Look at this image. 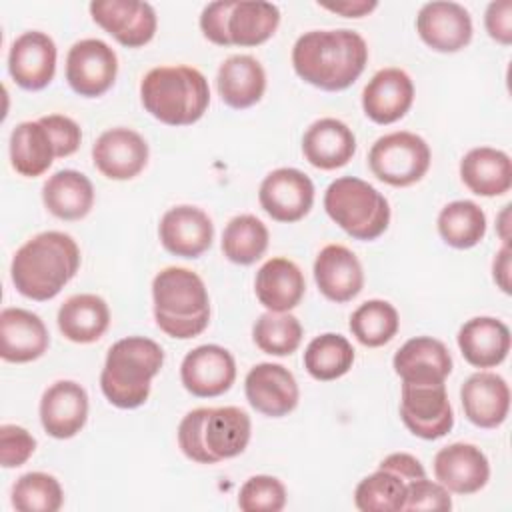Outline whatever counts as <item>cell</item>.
I'll return each mask as SVG.
<instances>
[{
  "instance_id": "6da1fadb",
  "label": "cell",
  "mask_w": 512,
  "mask_h": 512,
  "mask_svg": "<svg viewBox=\"0 0 512 512\" xmlns=\"http://www.w3.org/2000/svg\"><path fill=\"white\" fill-rule=\"evenodd\" d=\"M368 62L364 38L348 28L310 30L292 48L294 72L308 84L338 92L358 80Z\"/></svg>"
},
{
  "instance_id": "7a4b0ae2",
  "label": "cell",
  "mask_w": 512,
  "mask_h": 512,
  "mask_svg": "<svg viewBox=\"0 0 512 512\" xmlns=\"http://www.w3.org/2000/svg\"><path fill=\"white\" fill-rule=\"evenodd\" d=\"M80 248L70 234L48 230L26 240L14 254L10 276L30 300L54 298L78 272Z\"/></svg>"
},
{
  "instance_id": "3957f363",
  "label": "cell",
  "mask_w": 512,
  "mask_h": 512,
  "mask_svg": "<svg viewBox=\"0 0 512 512\" xmlns=\"http://www.w3.org/2000/svg\"><path fill=\"white\" fill-rule=\"evenodd\" d=\"M250 432V416L242 408H196L180 420L178 446L198 464H216L242 454Z\"/></svg>"
},
{
  "instance_id": "277c9868",
  "label": "cell",
  "mask_w": 512,
  "mask_h": 512,
  "mask_svg": "<svg viewBox=\"0 0 512 512\" xmlns=\"http://www.w3.org/2000/svg\"><path fill=\"white\" fill-rule=\"evenodd\" d=\"M154 320L158 328L178 340L202 334L210 322V298L202 278L180 266H168L152 282Z\"/></svg>"
},
{
  "instance_id": "5b68a950",
  "label": "cell",
  "mask_w": 512,
  "mask_h": 512,
  "mask_svg": "<svg viewBox=\"0 0 512 512\" xmlns=\"http://www.w3.org/2000/svg\"><path fill=\"white\" fill-rule=\"evenodd\" d=\"M164 364V350L144 336H128L114 342L100 374L102 394L116 408L132 410L150 396V382Z\"/></svg>"
},
{
  "instance_id": "8992f818",
  "label": "cell",
  "mask_w": 512,
  "mask_h": 512,
  "mask_svg": "<svg viewBox=\"0 0 512 512\" xmlns=\"http://www.w3.org/2000/svg\"><path fill=\"white\" fill-rule=\"evenodd\" d=\"M140 100L156 120L168 126H190L204 116L210 88L204 74L192 66H158L142 78Z\"/></svg>"
},
{
  "instance_id": "52a82bcc",
  "label": "cell",
  "mask_w": 512,
  "mask_h": 512,
  "mask_svg": "<svg viewBox=\"0 0 512 512\" xmlns=\"http://www.w3.org/2000/svg\"><path fill=\"white\" fill-rule=\"evenodd\" d=\"M324 210L354 240H376L390 224V206L384 194L354 176L330 182L324 192Z\"/></svg>"
},
{
  "instance_id": "ba28073f",
  "label": "cell",
  "mask_w": 512,
  "mask_h": 512,
  "mask_svg": "<svg viewBox=\"0 0 512 512\" xmlns=\"http://www.w3.org/2000/svg\"><path fill=\"white\" fill-rule=\"evenodd\" d=\"M430 146L414 132H392L380 136L370 152L368 166L372 174L390 186L404 188L424 178L430 168Z\"/></svg>"
},
{
  "instance_id": "9c48e42d",
  "label": "cell",
  "mask_w": 512,
  "mask_h": 512,
  "mask_svg": "<svg viewBox=\"0 0 512 512\" xmlns=\"http://www.w3.org/2000/svg\"><path fill=\"white\" fill-rule=\"evenodd\" d=\"M400 418L422 440H438L454 426L444 382H402Z\"/></svg>"
},
{
  "instance_id": "30bf717a",
  "label": "cell",
  "mask_w": 512,
  "mask_h": 512,
  "mask_svg": "<svg viewBox=\"0 0 512 512\" xmlns=\"http://www.w3.org/2000/svg\"><path fill=\"white\" fill-rule=\"evenodd\" d=\"M118 74L116 52L98 38H86L72 44L66 56V80L70 88L84 96L96 98L108 92Z\"/></svg>"
},
{
  "instance_id": "8fae6325",
  "label": "cell",
  "mask_w": 512,
  "mask_h": 512,
  "mask_svg": "<svg viewBox=\"0 0 512 512\" xmlns=\"http://www.w3.org/2000/svg\"><path fill=\"white\" fill-rule=\"evenodd\" d=\"M258 200L272 220L298 222L314 204V184L296 168H276L262 180Z\"/></svg>"
},
{
  "instance_id": "7c38bea8",
  "label": "cell",
  "mask_w": 512,
  "mask_h": 512,
  "mask_svg": "<svg viewBox=\"0 0 512 512\" xmlns=\"http://www.w3.org/2000/svg\"><path fill=\"white\" fill-rule=\"evenodd\" d=\"M92 20L126 48H140L156 34V12L138 0H96L90 4Z\"/></svg>"
},
{
  "instance_id": "4fadbf2b",
  "label": "cell",
  "mask_w": 512,
  "mask_h": 512,
  "mask_svg": "<svg viewBox=\"0 0 512 512\" xmlns=\"http://www.w3.org/2000/svg\"><path fill=\"white\" fill-rule=\"evenodd\" d=\"M180 380L192 396H220L228 392L236 380L234 356L218 344H202L184 356Z\"/></svg>"
},
{
  "instance_id": "5bb4252c",
  "label": "cell",
  "mask_w": 512,
  "mask_h": 512,
  "mask_svg": "<svg viewBox=\"0 0 512 512\" xmlns=\"http://www.w3.org/2000/svg\"><path fill=\"white\" fill-rule=\"evenodd\" d=\"M244 392L250 406L270 418H280L292 412L300 392L294 374L282 364L260 362L246 374Z\"/></svg>"
},
{
  "instance_id": "9a60e30c",
  "label": "cell",
  "mask_w": 512,
  "mask_h": 512,
  "mask_svg": "<svg viewBox=\"0 0 512 512\" xmlns=\"http://www.w3.org/2000/svg\"><path fill=\"white\" fill-rule=\"evenodd\" d=\"M418 36L436 52H458L472 40V18L458 2H428L416 16Z\"/></svg>"
},
{
  "instance_id": "2e32d148",
  "label": "cell",
  "mask_w": 512,
  "mask_h": 512,
  "mask_svg": "<svg viewBox=\"0 0 512 512\" xmlns=\"http://www.w3.org/2000/svg\"><path fill=\"white\" fill-rule=\"evenodd\" d=\"M8 72L24 90H42L56 72V44L38 30L20 34L8 52Z\"/></svg>"
},
{
  "instance_id": "e0dca14e",
  "label": "cell",
  "mask_w": 512,
  "mask_h": 512,
  "mask_svg": "<svg viewBox=\"0 0 512 512\" xmlns=\"http://www.w3.org/2000/svg\"><path fill=\"white\" fill-rule=\"evenodd\" d=\"M146 140L130 128H110L92 146L94 166L110 180H130L148 164Z\"/></svg>"
},
{
  "instance_id": "ac0fdd59",
  "label": "cell",
  "mask_w": 512,
  "mask_h": 512,
  "mask_svg": "<svg viewBox=\"0 0 512 512\" xmlns=\"http://www.w3.org/2000/svg\"><path fill=\"white\" fill-rule=\"evenodd\" d=\"M158 234L170 254L198 258L212 246L214 224L204 210L182 204L164 212Z\"/></svg>"
},
{
  "instance_id": "d6986e66",
  "label": "cell",
  "mask_w": 512,
  "mask_h": 512,
  "mask_svg": "<svg viewBox=\"0 0 512 512\" xmlns=\"http://www.w3.org/2000/svg\"><path fill=\"white\" fill-rule=\"evenodd\" d=\"M88 418V394L74 380H58L40 400V422L48 436L68 440L76 436Z\"/></svg>"
},
{
  "instance_id": "ffe728a7",
  "label": "cell",
  "mask_w": 512,
  "mask_h": 512,
  "mask_svg": "<svg viewBox=\"0 0 512 512\" xmlns=\"http://www.w3.org/2000/svg\"><path fill=\"white\" fill-rule=\"evenodd\" d=\"M434 476L448 492L474 494L488 484L490 464L474 444L454 442L436 452Z\"/></svg>"
},
{
  "instance_id": "44dd1931",
  "label": "cell",
  "mask_w": 512,
  "mask_h": 512,
  "mask_svg": "<svg viewBox=\"0 0 512 512\" xmlns=\"http://www.w3.org/2000/svg\"><path fill=\"white\" fill-rule=\"evenodd\" d=\"M314 280L328 300L342 304L360 294L364 272L352 250L342 244H328L314 260Z\"/></svg>"
},
{
  "instance_id": "7402d4cb",
  "label": "cell",
  "mask_w": 512,
  "mask_h": 512,
  "mask_svg": "<svg viewBox=\"0 0 512 512\" xmlns=\"http://www.w3.org/2000/svg\"><path fill=\"white\" fill-rule=\"evenodd\" d=\"M464 416L478 428L500 426L510 410V388L500 374L476 372L460 388Z\"/></svg>"
},
{
  "instance_id": "603a6c76",
  "label": "cell",
  "mask_w": 512,
  "mask_h": 512,
  "mask_svg": "<svg viewBox=\"0 0 512 512\" xmlns=\"http://www.w3.org/2000/svg\"><path fill=\"white\" fill-rule=\"evenodd\" d=\"M414 102V84L400 68L378 70L362 92L364 114L376 124L400 120Z\"/></svg>"
},
{
  "instance_id": "cb8c5ba5",
  "label": "cell",
  "mask_w": 512,
  "mask_h": 512,
  "mask_svg": "<svg viewBox=\"0 0 512 512\" xmlns=\"http://www.w3.org/2000/svg\"><path fill=\"white\" fill-rule=\"evenodd\" d=\"M50 344L48 330L38 314L24 308L0 312V356L6 362L24 364L40 358Z\"/></svg>"
},
{
  "instance_id": "d4e9b609",
  "label": "cell",
  "mask_w": 512,
  "mask_h": 512,
  "mask_svg": "<svg viewBox=\"0 0 512 512\" xmlns=\"http://www.w3.org/2000/svg\"><path fill=\"white\" fill-rule=\"evenodd\" d=\"M302 152L314 168L336 170L352 160L356 136L342 120L320 118L304 132Z\"/></svg>"
},
{
  "instance_id": "484cf974",
  "label": "cell",
  "mask_w": 512,
  "mask_h": 512,
  "mask_svg": "<svg viewBox=\"0 0 512 512\" xmlns=\"http://www.w3.org/2000/svg\"><path fill=\"white\" fill-rule=\"evenodd\" d=\"M392 366L402 382H444L452 372V356L444 342L416 336L398 348Z\"/></svg>"
},
{
  "instance_id": "4316f807",
  "label": "cell",
  "mask_w": 512,
  "mask_h": 512,
  "mask_svg": "<svg viewBox=\"0 0 512 512\" xmlns=\"http://www.w3.org/2000/svg\"><path fill=\"white\" fill-rule=\"evenodd\" d=\"M458 348L470 366L494 368L510 352V330L492 316L470 318L458 330Z\"/></svg>"
},
{
  "instance_id": "83f0119b",
  "label": "cell",
  "mask_w": 512,
  "mask_h": 512,
  "mask_svg": "<svg viewBox=\"0 0 512 512\" xmlns=\"http://www.w3.org/2000/svg\"><path fill=\"white\" fill-rule=\"evenodd\" d=\"M256 298L270 312H290L304 296L302 270L288 258H270L256 274Z\"/></svg>"
},
{
  "instance_id": "f1b7e54d",
  "label": "cell",
  "mask_w": 512,
  "mask_h": 512,
  "mask_svg": "<svg viewBox=\"0 0 512 512\" xmlns=\"http://www.w3.org/2000/svg\"><path fill=\"white\" fill-rule=\"evenodd\" d=\"M216 88L222 102L230 108H250L264 96L266 72L254 56L234 54L220 64Z\"/></svg>"
},
{
  "instance_id": "f546056e",
  "label": "cell",
  "mask_w": 512,
  "mask_h": 512,
  "mask_svg": "<svg viewBox=\"0 0 512 512\" xmlns=\"http://www.w3.org/2000/svg\"><path fill=\"white\" fill-rule=\"evenodd\" d=\"M460 178L478 196L492 198L506 194L512 186L510 156L490 146L472 148L460 162Z\"/></svg>"
},
{
  "instance_id": "4dcf8cb0",
  "label": "cell",
  "mask_w": 512,
  "mask_h": 512,
  "mask_svg": "<svg viewBox=\"0 0 512 512\" xmlns=\"http://www.w3.org/2000/svg\"><path fill=\"white\" fill-rule=\"evenodd\" d=\"M42 202L60 220H80L94 204L92 182L78 170H58L42 186Z\"/></svg>"
},
{
  "instance_id": "1f68e13d",
  "label": "cell",
  "mask_w": 512,
  "mask_h": 512,
  "mask_svg": "<svg viewBox=\"0 0 512 512\" xmlns=\"http://www.w3.org/2000/svg\"><path fill=\"white\" fill-rule=\"evenodd\" d=\"M58 328L70 342L90 344L104 336L110 324V310L96 294L70 296L58 310Z\"/></svg>"
},
{
  "instance_id": "d6a6232c",
  "label": "cell",
  "mask_w": 512,
  "mask_h": 512,
  "mask_svg": "<svg viewBox=\"0 0 512 512\" xmlns=\"http://www.w3.org/2000/svg\"><path fill=\"white\" fill-rule=\"evenodd\" d=\"M56 158V146L48 128L36 122H20L10 134L12 168L26 178L42 176Z\"/></svg>"
},
{
  "instance_id": "836d02e7",
  "label": "cell",
  "mask_w": 512,
  "mask_h": 512,
  "mask_svg": "<svg viewBox=\"0 0 512 512\" xmlns=\"http://www.w3.org/2000/svg\"><path fill=\"white\" fill-rule=\"evenodd\" d=\"M280 24V10L270 2L230 0L226 34L230 46H258L266 42Z\"/></svg>"
},
{
  "instance_id": "e575fe53",
  "label": "cell",
  "mask_w": 512,
  "mask_h": 512,
  "mask_svg": "<svg viewBox=\"0 0 512 512\" xmlns=\"http://www.w3.org/2000/svg\"><path fill=\"white\" fill-rule=\"evenodd\" d=\"M440 238L458 250L476 246L486 234V214L472 200H454L438 214Z\"/></svg>"
},
{
  "instance_id": "d590c367",
  "label": "cell",
  "mask_w": 512,
  "mask_h": 512,
  "mask_svg": "<svg viewBox=\"0 0 512 512\" xmlns=\"http://www.w3.org/2000/svg\"><path fill=\"white\" fill-rule=\"evenodd\" d=\"M354 364V348L342 336L326 332L310 340L304 350V368L320 382H330L344 376Z\"/></svg>"
},
{
  "instance_id": "8d00e7d4",
  "label": "cell",
  "mask_w": 512,
  "mask_h": 512,
  "mask_svg": "<svg viewBox=\"0 0 512 512\" xmlns=\"http://www.w3.org/2000/svg\"><path fill=\"white\" fill-rule=\"evenodd\" d=\"M268 248V228L252 214L234 216L222 232L224 256L240 266L254 264Z\"/></svg>"
},
{
  "instance_id": "74e56055",
  "label": "cell",
  "mask_w": 512,
  "mask_h": 512,
  "mask_svg": "<svg viewBox=\"0 0 512 512\" xmlns=\"http://www.w3.org/2000/svg\"><path fill=\"white\" fill-rule=\"evenodd\" d=\"M408 482L386 468L362 478L354 490V504L362 512H400L404 510Z\"/></svg>"
},
{
  "instance_id": "f35d334b",
  "label": "cell",
  "mask_w": 512,
  "mask_h": 512,
  "mask_svg": "<svg viewBox=\"0 0 512 512\" xmlns=\"http://www.w3.org/2000/svg\"><path fill=\"white\" fill-rule=\"evenodd\" d=\"M400 326L396 308L386 300H366L350 316L352 336L368 348L388 344Z\"/></svg>"
},
{
  "instance_id": "ab89813d",
  "label": "cell",
  "mask_w": 512,
  "mask_h": 512,
  "mask_svg": "<svg viewBox=\"0 0 512 512\" xmlns=\"http://www.w3.org/2000/svg\"><path fill=\"white\" fill-rule=\"evenodd\" d=\"M256 346L272 356H290L302 342V324L290 312H264L252 328Z\"/></svg>"
},
{
  "instance_id": "60d3db41",
  "label": "cell",
  "mask_w": 512,
  "mask_h": 512,
  "mask_svg": "<svg viewBox=\"0 0 512 512\" xmlns=\"http://www.w3.org/2000/svg\"><path fill=\"white\" fill-rule=\"evenodd\" d=\"M62 502L60 482L46 472L22 474L12 488V506L18 512H58Z\"/></svg>"
},
{
  "instance_id": "b9f144b4",
  "label": "cell",
  "mask_w": 512,
  "mask_h": 512,
  "mask_svg": "<svg viewBox=\"0 0 512 512\" xmlns=\"http://www.w3.org/2000/svg\"><path fill=\"white\" fill-rule=\"evenodd\" d=\"M238 506L244 512H280L286 506V488L274 476H250L240 488Z\"/></svg>"
},
{
  "instance_id": "7bdbcfd3",
  "label": "cell",
  "mask_w": 512,
  "mask_h": 512,
  "mask_svg": "<svg viewBox=\"0 0 512 512\" xmlns=\"http://www.w3.org/2000/svg\"><path fill=\"white\" fill-rule=\"evenodd\" d=\"M36 450L34 436L16 424L0 426V462L4 468L22 466Z\"/></svg>"
},
{
  "instance_id": "ee69618b",
  "label": "cell",
  "mask_w": 512,
  "mask_h": 512,
  "mask_svg": "<svg viewBox=\"0 0 512 512\" xmlns=\"http://www.w3.org/2000/svg\"><path fill=\"white\" fill-rule=\"evenodd\" d=\"M450 508H452L450 492L440 482H432L426 476L408 482L404 510H450Z\"/></svg>"
},
{
  "instance_id": "f6af8a7d",
  "label": "cell",
  "mask_w": 512,
  "mask_h": 512,
  "mask_svg": "<svg viewBox=\"0 0 512 512\" xmlns=\"http://www.w3.org/2000/svg\"><path fill=\"white\" fill-rule=\"evenodd\" d=\"M40 122L48 128V132L54 140L56 158H66L78 150L82 132H80V126L72 118H68L64 114H48V116H42Z\"/></svg>"
},
{
  "instance_id": "bcb514c9",
  "label": "cell",
  "mask_w": 512,
  "mask_h": 512,
  "mask_svg": "<svg viewBox=\"0 0 512 512\" xmlns=\"http://www.w3.org/2000/svg\"><path fill=\"white\" fill-rule=\"evenodd\" d=\"M228 8H230V0H218V2H210L208 6H204V10L200 14L202 34L218 46H230V40L226 34Z\"/></svg>"
},
{
  "instance_id": "7dc6e473",
  "label": "cell",
  "mask_w": 512,
  "mask_h": 512,
  "mask_svg": "<svg viewBox=\"0 0 512 512\" xmlns=\"http://www.w3.org/2000/svg\"><path fill=\"white\" fill-rule=\"evenodd\" d=\"M484 26L492 40L508 46L512 42V2H490L484 14Z\"/></svg>"
},
{
  "instance_id": "c3c4849f",
  "label": "cell",
  "mask_w": 512,
  "mask_h": 512,
  "mask_svg": "<svg viewBox=\"0 0 512 512\" xmlns=\"http://www.w3.org/2000/svg\"><path fill=\"white\" fill-rule=\"evenodd\" d=\"M378 468H386V470H392L396 474H400L406 482H412V480H418V478H424L426 472H424V466L420 464V460L412 454H406V452H394L390 456H386Z\"/></svg>"
},
{
  "instance_id": "681fc988",
  "label": "cell",
  "mask_w": 512,
  "mask_h": 512,
  "mask_svg": "<svg viewBox=\"0 0 512 512\" xmlns=\"http://www.w3.org/2000/svg\"><path fill=\"white\" fill-rule=\"evenodd\" d=\"M318 4L346 18H362L378 6L376 0H342V2H318Z\"/></svg>"
},
{
  "instance_id": "f907efd6",
  "label": "cell",
  "mask_w": 512,
  "mask_h": 512,
  "mask_svg": "<svg viewBox=\"0 0 512 512\" xmlns=\"http://www.w3.org/2000/svg\"><path fill=\"white\" fill-rule=\"evenodd\" d=\"M492 276L502 292H506V294L512 292V288H510V244H504L496 252V258L492 262Z\"/></svg>"
},
{
  "instance_id": "816d5d0a",
  "label": "cell",
  "mask_w": 512,
  "mask_h": 512,
  "mask_svg": "<svg viewBox=\"0 0 512 512\" xmlns=\"http://www.w3.org/2000/svg\"><path fill=\"white\" fill-rule=\"evenodd\" d=\"M510 204H506L504 208H502V212L498 214V236H500V240L504 242V244H510V232H508V222H510Z\"/></svg>"
}]
</instances>
